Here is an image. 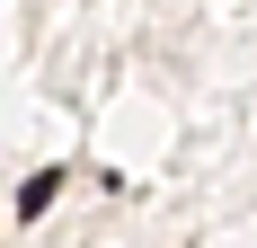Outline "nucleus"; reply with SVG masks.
Here are the masks:
<instances>
[{
	"label": "nucleus",
	"mask_w": 257,
	"mask_h": 248,
	"mask_svg": "<svg viewBox=\"0 0 257 248\" xmlns=\"http://www.w3.org/2000/svg\"><path fill=\"white\" fill-rule=\"evenodd\" d=\"M53 195H62V169H36V177H27V195H18V222H36Z\"/></svg>",
	"instance_id": "1"
}]
</instances>
